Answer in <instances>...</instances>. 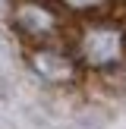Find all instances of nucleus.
I'll return each mask as SVG.
<instances>
[{
    "mask_svg": "<svg viewBox=\"0 0 126 129\" xmlns=\"http://www.w3.org/2000/svg\"><path fill=\"white\" fill-rule=\"evenodd\" d=\"M10 28L25 47H41V44H66L73 22L50 0H13Z\"/></svg>",
    "mask_w": 126,
    "mask_h": 129,
    "instance_id": "obj_2",
    "label": "nucleus"
},
{
    "mask_svg": "<svg viewBox=\"0 0 126 129\" xmlns=\"http://www.w3.org/2000/svg\"><path fill=\"white\" fill-rule=\"evenodd\" d=\"M117 3H120V6H123V10H126V0H117Z\"/></svg>",
    "mask_w": 126,
    "mask_h": 129,
    "instance_id": "obj_6",
    "label": "nucleus"
},
{
    "mask_svg": "<svg viewBox=\"0 0 126 129\" xmlns=\"http://www.w3.org/2000/svg\"><path fill=\"white\" fill-rule=\"evenodd\" d=\"M66 44L82 73H113L126 63V22L113 16L73 22Z\"/></svg>",
    "mask_w": 126,
    "mask_h": 129,
    "instance_id": "obj_1",
    "label": "nucleus"
},
{
    "mask_svg": "<svg viewBox=\"0 0 126 129\" xmlns=\"http://www.w3.org/2000/svg\"><path fill=\"white\" fill-rule=\"evenodd\" d=\"M3 94H6V82L0 79V98H3Z\"/></svg>",
    "mask_w": 126,
    "mask_h": 129,
    "instance_id": "obj_5",
    "label": "nucleus"
},
{
    "mask_svg": "<svg viewBox=\"0 0 126 129\" xmlns=\"http://www.w3.org/2000/svg\"><path fill=\"white\" fill-rule=\"evenodd\" d=\"M69 22H85V19H101L117 6V0H50Z\"/></svg>",
    "mask_w": 126,
    "mask_h": 129,
    "instance_id": "obj_4",
    "label": "nucleus"
},
{
    "mask_svg": "<svg viewBox=\"0 0 126 129\" xmlns=\"http://www.w3.org/2000/svg\"><path fill=\"white\" fill-rule=\"evenodd\" d=\"M25 66L50 88H69L82 79V66L73 57L69 44H41L25 47Z\"/></svg>",
    "mask_w": 126,
    "mask_h": 129,
    "instance_id": "obj_3",
    "label": "nucleus"
}]
</instances>
